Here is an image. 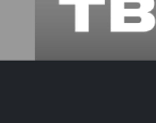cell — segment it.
<instances>
[{
  "label": "cell",
  "mask_w": 156,
  "mask_h": 123,
  "mask_svg": "<svg viewBox=\"0 0 156 123\" xmlns=\"http://www.w3.org/2000/svg\"><path fill=\"white\" fill-rule=\"evenodd\" d=\"M154 8L111 7V32H148L155 27V17L151 13Z\"/></svg>",
  "instance_id": "6da1fadb"
}]
</instances>
